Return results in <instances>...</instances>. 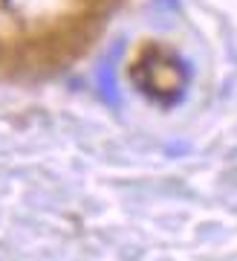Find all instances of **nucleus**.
Instances as JSON below:
<instances>
[]
</instances>
